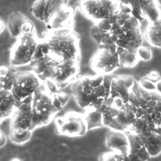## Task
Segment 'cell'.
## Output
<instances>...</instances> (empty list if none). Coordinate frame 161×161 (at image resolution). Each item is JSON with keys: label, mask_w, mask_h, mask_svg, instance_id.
<instances>
[{"label": "cell", "mask_w": 161, "mask_h": 161, "mask_svg": "<svg viewBox=\"0 0 161 161\" xmlns=\"http://www.w3.org/2000/svg\"><path fill=\"white\" fill-rule=\"evenodd\" d=\"M113 76L97 74L95 75H78L72 81V94L82 109L99 108L109 97Z\"/></svg>", "instance_id": "cell-1"}, {"label": "cell", "mask_w": 161, "mask_h": 161, "mask_svg": "<svg viewBox=\"0 0 161 161\" xmlns=\"http://www.w3.org/2000/svg\"><path fill=\"white\" fill-rule=\"evenodd\" d=\"M109 19L111 22L109 35L117 47L136 50L142 45L141 23L133 15L129 7L121 4L120 10Z\"/></svg>", "instance_id": "cell-2"}, {"label": "cell", "mask_w": 161, "mask_h": 161, "mask_svg": "<svg viewBox=\"0 0 161 161\" xmlns=\"http://www.w3.org/2000/svg\"><path fill=\"white\" fill-rule=\"evenodd\" d=\"M128 101L136 107V116L143 119L151 129L161 135V93L145 89L135 80Z\"/></svg>", "instance_id": "cell-3"}, {"label": "cell", "mask_w": 161, "mask_h": 161, "mask_svg": "<svg viewBox=\"0 0 161 161\" xmlns=\"http://www.w3.org/2000/svg\"><path fill=\"white\" fill-rule=\"evenodd\" d=\"M70 99L63 92H51L45 86H41L33 95L31 101V115L35 128L46 126L54 118Z\"/></svg>", "instance_id": "cell-4"}, {"label": "cell", "mask_w": 161, "mask_h": 161, "mask_svg": "<svg viewBox=\"0 0 161 161\" xmlns=\"http://www.w3.org/2000/svg\"><path fill=\"white\" fill-rule=\"evenodd\" d=\"M43 39L48 45L49 54L57 62L80 60V38L73 28L47 30Z\"/></svg>", "instance_id": "cell-5"}, {"label": "cell", "mask_w": 161, "mask_h": 161, "mask_svg": "<svg viewBox=\"0 0 161 161\" xmlns=\"http://www.w3.org/2000/svg\"><path fill=\"white\" fill-rule=\"evenodd\" d=\"M31 101L15 107L11 115L9 138L15 144L21 145L28 142L35 129L31 115Z\"/></svg>", "instance_id": "cell-6"}, {"label": "cell", "mask_w": 161, "mask_h": 161, "mask_svg": "<svg viewBox=\"0 0 161 161\" xmlns=\"http://www.w3.org/2000/svg\"><path fill=\"white\" fill-rule=\"evenodd\" d=\"M78 7L86 18L96 23L114 15L121 4L118 0H80Z\"/></svg>", "instance_id": "cell-7"}, {"label": "cell", "mask_w": 161, "mask_h": 161, "mask_svg": "<svg viewBox=\"0 0 161 161\" xmlns=\"http://www.w3.org/2000/svg\"><path fill=\"white\" fill-rule=\"evenodd\" d=\"M41 86V80L32 70L18 71L11 90L15 107L20 104L31 101L33 95Z\"/></svg>", "instance_id": "cell-8"}, {"label": "cell", "mask_w": 161, "mask_h": 161, "mask_svg": "<svg viewBox=\"0 0 161 161\" xmlns=\"http://www.w3.org/2000/svg\"><path fill=\"white\" fill-rule=\"evenodd\" d=\"M38 38L36 34L21 35L16 38L9 55L11 65L19 67L30 64L31 62Z\"/></svg>", "instance_id": "cell-9"}, {"label": "cell", "mask_w": 161, "mask_h": 161, "mask_svg": "<svg viewBox=\"0 0 161 161\" xmlns=\"http://www.w3.org/2000/svg\"><path fill=\"white\" fill-rule=\"evenodd\" d=\"M55 132L60 135L70 137L83 136L88 131L82 113L69 111L55 119Z\"/></svg>", "instance_id": "cell-10"}, {"label": "cell", "mask_w": 161, "mask_h": 161, "mask_svg": "<svg viewBox=\"0 0 161 161\" xmlns=\"http://www.w3.org/2000/svg\"><path fill=\"white\" fill-rule=\"evenodd\" d=\"M122 5L129 7L133 15L141 23L147 19L149 23L161 17V6L157 0H118Z\"/></svg>", "instance_id": "cell-11"}, {"label": "cell", "mask_w": 161, "mask_h": 161, "mask_svg": "<svg viewBox=\"0 0 161 161\" xmlns=\"http://www.w3.org/2000/svg\"><path fill=\"white\" fill-rule=\"evenodd\" d=\"M90 66L97 74H111L120 67L118 54L116 51L99 48L91 59Z\"/></svg>", "instance_id": "cell-12"}, {"label": "cell", "mask_w": 161, "mask_h": 161, "mask_svg": "<svg viewBox=\"0 0 161 161\" xmlns=\"http://www.w3.org/2000/svg\"><path fill=\"white\" fill-rule=\"evenodd\" d=\"M80 60L57 62L50 79L59 89L66 87L78 75Z\"/></svg>", "instance_id": "cell-13"}, {"label": "cell", "mask_w": 161, "mask_h": 161, "mask_svg": "<svg viewBox=\"0 0 161 161\" xmlns=\"http://www.w3.org/2000/svg\"><path fill=\"white\" fill-rule=\"evenodd\" d=\"M69 0H36L31 8L32 14L38 20L47 24L52 17Z\"/></svg>", "instance_id": "cell-14"}, {"label": "cell", "mask_w": 161, "mask_h": 161, "mask_svg": "<svg viewBox=\"0 0 161 161\" xmlns=\"http://www.w3.org/2000/svg\"><path fill=\"white\" fill-rule=\"evenodd\" d=\"M135 81L134 77L130 75L113 77L111 82L109 97L113 99L120 98L125 103H126Z\"/></svg>", "instance_id": "cell-15"}, {"label": "cell", "mask_w": 161, "mask_h": 161, "mask_svg": "<svg viewBox=\"0 0 161 161\" xmlns=\"http://www.w3.org/2000/svg\"><path fill=\"white\" fill-rule=\"evenodd\" d=\"M57 63V61L48 53L42 57L32 59L30 65L34 74L41 81L45 82L50 79Z\"/></svg>", "instance_id": "cell-16"}, {"label": "cell", "mask_w": 161, "mask_h": 161, "mask_svg": "<svg viewBox=\"0 0 161 161\" xmlns=\"http://www.w3.org/2000/svg\"><path fill=\"white\" fill-rule=\"evenodd\" d=\"M74 9L67 4L61 8L46 24L47 30L73 28Z\"/></svg>", "instance_id": "cell-17"}, {"label": "cell", "mask_w": 161, "mask_h": 161, "mask_svg": "<svg viewBox=\"0 0 161 161\" xmlns=\"http://www.w3.org/2000/svg\"><path fill=\"white\" fill-rule=\"evenodd\" d=\"M136 113V107L129 101L125 103L118 109V113L114 119L111 130L126 131L135 119Z\"/></svg>", "instance_id": "cell-18"}, {"label": "cell", "mask_w": 161, "mask_h": 161, "mask_svg": "<svg viewBox=\"0 0 161 161\" xmlns=\"http://www.w3.org/2000/svg\"><path fill=\"white\" fill-rule=\"evenodd\" d=\"M106 145L108 148L119 152L128 160L129 142L125 131L110 129L106 136Z\"/></svg>", "instance_id": "cell-19"}, {"label": "cell", "mask_w": 161, "mask_h": 161, "mask_svg": "<svg viewBox=\"0 0 161 161\" xmlns=\"http://www.w3.org/2000/svg\"><path fill=\"white\" fill-rule=\"evenodd\" d=\"M129 142L128 160H147L151 157L140 137L131 132L125 131Z\"/></svg>", "instance_id": "cell-20"}, {"label": "cell", "mask_w": 161, "mask_h": 161, "mask_svg": "<svg viewBox=\"0 0 161 161\" xmlns=\"http://www.w3.org/2000/svg\"><path fill=\"white\" fill-rule=\"evenodd\" d=\"M137 135L144 144L150 157H155L161 153L160 134L152 129H149Z\"/></svg>", "instance_id": "cell-21"}, {"label": "cell", "mask_w": 161, "mask_h": 161, "mask_svg": "<svg viewBox=\"0 0 161 161\" xmlns=\"http://www.w3.org/2000/svg\"><path fill=\"white\" fill-rule=\"evenodd\" d=\"M15 108V102L11 91L0 86V118L4 119L10 116Z\"/></svg>", "instance_id": "cell-22"}, {"label": "cell", "mask_w": 161, "mask_h": 161, "mask_svg": "<svg viewBox=\"0 0 161 161\" xmlns=\"http://www.w3.org/2000/svg\"><path fill=\"white\" fill-rule=\"evenodd\" d=\"M145 38L152 46L161 48V17L149 23L145 31Z\"/></svg>", "instance_id": "cell-23"}, {"label": "cell", "mask_w": 161, "mask_h": 161, "mask_svg": "<svg viewBox=\"0 0 161 161\" xmlns=\"http://www.w3.org/2000/svg\"><path fill=\"white\" fill-rule=\"evenodd\" d=\"M113 99L109 97L99 108L102 113L104 126L108 127L110 129L118 115L119 109L113 105Z\"/></svg>", "instance_id": "cell-24"}, {"label": "cell", "mask_w": 161, "mask_h": 161, "mask_svg": "<svg viewBox=\"0 0 161 161\" xmlns=\"http://www.w3.org/2000/svg\"><path fill=\"white\" fill-rule=\"evenodd\" d=\"M116 52L118 54L120 67H132L136 65L140 60L136 50H128L122 47H117Z\"/></svg>", "instance_id": "cell-25"}, {"label": "cell", "mask_w": 161, "mask_h": 161, "mask_svg": "<svg viewBox=\"0 0 161 161\" xmlns=\"http://www.w3.org/2000/svg\"><path fill=\"white\" fill-rule=\"evenodd\" d=\"M27 18L20 12L14 11L9 14L8 18L7 27L10 35L13 38H18L21 35L20 28L23 21Z\"/></svg>", "instance_id": "cell-26"}, {"label": "cell", "mask_w": 161, "mask_h": 161, "mask_svg": "<svg viewBox=\"0 0 161 161\" xmlns=\"http://www.w3.org/2000/svg\"><path fill=\"white\" fill-rule=\"evenodd\" d=\"M83 114L88 130L104 126L103 115L99 108H89L85 109Z\"/></svg>", "instance_id": "cell-27"}, {"label": "cell", "mask_w": 161, "mask_h": 161, "mask_svg": "<svg viewBox=\"0 0 161 161\" xmlns=\"http://www.w3.org/2000/svg\"><path fill=\"white\" fill-rule=\"evenodd\" d=\"M17 72L12 65L0 66V86L3 89L11 91Z\"/></svg>", "instance_id": "cell-28"}, {"label": "cell", "mask_w": 161, "mask_h": 161, "mask_svg": "<svg viewBox=\"0 0 161 161\" xmlns=\"http://www.w3.org/2000/svg\"><path fill=\"white\" fill-rule=\"evenodd\" d=\"M100 160L108 161V160H128L125 156H123L121 153H120L118 151L113 150L109 152L104 153L100 155L99 157Z\"/></svg>", "instance_id": "cell-29"}, {"label": "cell", "mask_w": 161, "mask_h": 161, "mask_svg": "<svg viewBox=\"0 0 161 161\" xmlns=\"http://www.w3.org/2000/svg\"><path fill=\"white\" fill-rule=\"evenodd\" d=\"M21 35H34L36 33V30L35 28L34 24L33 22L30 20L28 18L23 21L21 28Z\"/></svg>", "instance_id": "cell-30"}, {"label": "cell", "mask_w": 161, "mask_h": 161, "mask_svg": "<svg viewBox=\"0 0 161 161\" xmlns=\"http://www.w3.org/2000/svg\"><path fill=\"white\" fill-rule=\"evenodd\" d=\"M136 52L140 60L148 61L152 58V52L148 47L142 45L137 48Z\"/></svg>", "instance_id": "cell-31"}, {"label": "cell", "mask_w": 161, "mask_h": 161, "mask_svg": "<svg viewBox=\"0 0 161 161\" xmlns=\"http://www.w3.org/2000/svg\"><path fill=\"white\" fill-rule=\"evenodd\" d=\"M7 138L5 133L3 131L0 130V148L3 147L6 143Z\"/></svg>", "instance_id": "cell-32"}, {"label": "cell", "mask_w": 161, "mask_h": 161, "mask_svg": "<svg viewBox=\"0 0 161 161\" xmlns=\"http://www.w3.org/2000/svg\"><path fill=\"white\" fill-rule=\"evenodd\" d=\"M155 86H156V91L161 93V79H160L158 80L157 81V82L155 83Z\"/></svg>", "instance_id": "cell-33"}, {"label": "cell", "mask_w": 161, "mask_h": 161, "mask_svg": "<svg viewBox=\"0 0 161 161\" xmlns=\"http://www.w3.org/2000/svg\"><path fill=\"white\" fill-rule=\"evenodd\" d=\"M5 28V24L4 23V21L0 19V34L4 31Z\"/></svg>", "instance_id": "cell-34"}, {"label": "cell", "mask_w": 161, "mask_h": 161, "mask_svg": "<svg viewBox=\"0 0 161 161\" xmlns=\"http://www.w3.org/2000/svg\"><path fill=\"white\" fill-rule=\"evenodd\" d=\"M2 120H3V119H1V118H0V123H1V121H2Z\"/></svg>", "instance_id": "cell-35"}]
</instances>
